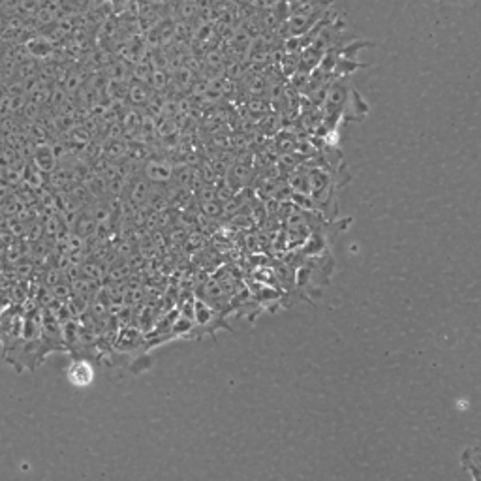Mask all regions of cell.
I'll use <instances>...</instances> for the list:
<instances>
[{"mask_svg": "<svg viewBox=\"0 0 481 481\" xmlns=\"http://www.w3.org/2000/svg\"><path fill=\"white\" fill-rule=\"evenodd\" d=\"M66 378L77 389H85L94 382V367L89 359H74L66 368Z\"/></svg>", "mask_w": 481, "mask_h": 481, "instance_id": "6da1fadb", "label": "cell"}, {"mask_svg": "<svg viewBox=\"0 0 481 481\" xmlns=\"http://www.w3.org/2000/svg\"><path fill=\"white\" fill-rule=\"evenodd\" d=\"M151 181H149L145 175L134 177L128 185V199L134 207H139V205L147 204L149 198H151Z\"/></svg>", "mask_w": 481, "mask_h": 481, "instance_id": "7a4b0ae2", "label": "cell"}, {"mask_svg": "<svg viewBox=\"0 0 481 481\" xmlns=\"http://www.w3.org/2000/svg\"><path fill=\"white\" fill-rule=\"evenodd\" d=\"M27 51H29L30 57L46 58L47 55L53 51V46L46 40V38H42V36H36V38H32V40L27 42Z\"/></svg>", "mask_w": 481, "mask_h": 481, "instance_id": "5b68a950", "label": "cell"}, {"mask_svg": "<svg viewBox=\"0 0 481 481\" xmlns=\"http://www.w3.org/2000/svg\"><path fill=\"white\" fill-rule=\"evenodd\" d=\"M143 175L151 182H168L173 177V168L164 160H149Z\"/></svg>", "mask_w": 481, "mask_h": 481, "instance_id": "277c9868", "label": "cell"}, {"mask_svg": "<svg viewBox=\"0 0 481 481\" xmlns=\"http://www.w3.org/2000/svg\"><path fill=\"white\" fill-rule=\"evenodd\" d=\"M32 164L42 173H53L55 165H57V154L49 145H40V147H36L35 154H32Z\"/></svg>", "mask_w": 481, "mask_h": 481, "instance_id": "3957f363", "label": "cell"}]
</instances>
